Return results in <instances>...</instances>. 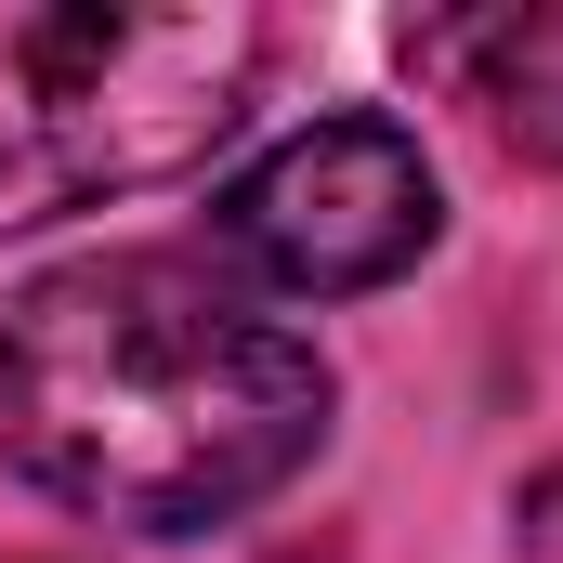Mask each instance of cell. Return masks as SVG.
I'll return each instance as SVG.
<instances>
[{"instance_id":"obj_1","label":"cell","mask_w":563,"mask_h":563,"mask_svg":"<svg viewBox=\"0 0 563 563\" xmlns=\"http://www.w3.org/2000/svg\"><path fill=\"white\" fill-rule=\"evenodd\" d=\"M328 354L170 250L66 263L0 301V459L119 538L263 511L328 445Z\"/></svg>"},{"instance_id":"obj_2","label":"cell","mask_w":563,"mask_h":563,"mask_svg":"<svg viewBox=\"0 0 563 563\" xmlns=\"http://www.w3.org/2000/svg\"><path fill=\"white\" fill-rule=\"evenodd\" d=\"M250 79H263V13H236V0H210V13H106V0L0 13V236L184 184L250 119Z\"/></svg>"},{"instance_id":"obj_3","label":"cell","mask_w":563,"mask_h":563,"mask_svg":"<svg viewBox=\"0 0 563 563\" xmlns=\"http://www.w3.org/2000/svg\"><path fill=\"white\" fill-rule=\"evenodd\" d=\"M432 236H445V184H432L420 132L394 119H314L223 184V250L288 301L394 288Z\"/></svg>"},{"instance_id":"obj_4","label":"cell","mask_w":563,"mask_h":563,"mask_svg":"<svg viewBox=\"0 0 563 563\" xmlns=\"http://www.w3.org/2000/svg\"><path fill=\"white\" fill-rule=\"evenodd\" d=\"M432 79H459V106H485V132L511 157L563 170V0H525V13H445V26H407Z\"/></svg>"}]
</instances>
